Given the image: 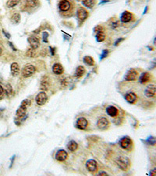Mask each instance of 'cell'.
Wrapping results in <instances>:
<instances>
[{"mask_svg":"<svg viewBox=\"0 0 156 176\" xmlns=\"http://www.w3.org/2000/svg\"><path fill=\"white\" fill-rule=\"evenodd\" d=\"M116 164L123 171H127L130 167V160L126 156H120L116 159Z\"/></svg>","mask_w":156,"mask_h":176,"instance_id":"obj_1","label":"cell"},{"mask_svg":"<svg viewBox=\"0 0 156 176\" xmlns=\"http://www.w3.org/2000/svg\"><path fill=\"white\" fill-rule=\"evenodd\" d=\"M31 104V101L27 99L24 100V101L21 103V106L18 108L16 112V115L17 117H23L24 116H25L26 112H27V109Z\"/></svg>","mask_w":156,"mask_h":176,"instance_id":"obj_2","label":"cell"},{"mask_svg":"<svg viewBox=\"0 0 156 176\" xmlns=\"http://www.w3.org/2000/svg\"><path fill=\"white\" fill-rule=\"evenodd\" d=\"M120 145L123 149H126V150H131L133 148V141L130 137H123L120 139Z\"/></svg>","mask_w":156,"mask_h":176,"instance_id":"obj_3","label":"cell"},{"mask_svg":"<svg viewBox=\"0 0 156 176\" xmlns=\"http://www.w3.org/2000/svg\"><path fill=\"white\" fill-rule=\"evenodd\" d=\"M35 71H36V68H35V66L31 65V64H27L24 67L22 71L23 77L25 78H29L35 73Z\"/></svg>","mask_w":156,"mask_h":176,"instance_id":"obj_4","label":"cell"},{"mask_svg":"<svg viewBox=\"0 0 156 176\" xmlns=\"http://www.w3.org/2000/svg\"><path fill=\"white\" fill-rule=\"evenodd\" d=\"M144 95L148 98H153L156 95V84H150L144 90Z\"/></svg>","mask_w":156,"mask_h":176,"instance_id":"obj_5","label":"cell"},{"mask_svg":"<svg viewBox=\"0 0 156 176\" xmlns=\"http://www.w3.org/2000/svg\"><path fill=\"white\" fill-rule=\"evenodd\" d=\"M48 100L47 94L45 92H41L37 95L35 100H36V103L38 106H43L45 103H46Z\"/></svg>","mask_w":156,"mask_h":176,"instance_id":"obj_6","label":"cell"},{"mask_svg":"<svg viewBox=\"0 0 156 176\" xmlns=\"http://www.w3.org/2000/svg\"><path fill=\"white\" fill-rule=\"evenodd\" d=\"M137 75H138V73L136 70L134 69H130V70L128 71L127 72L125 75V80L128 81H135L137 78Z\"/></svg>","mask_w":156,"mask_h":176,"instance_id":"obj_7","label":"cell"},{"mask_svg":"<svg viewBox=\"0 0 156 176\" xmlns=\"http://www.w3.org/2000/svg\"><path fill=\"white\" fill-rule=\"evenodd\" d=\"M77 16L78 20L81 22H83L84 21H85L88 17V12L83 7H80L77 11Z\"/></svg>","mask_w":156,"mask_h":176,"instance_id":"obj_8","label":"cell"},{"mask_svg":"<svg viewBox=\"0 0 156 176\" xmlns=\"http://www.w3.org/2000/svg\"><path fill=\"white\" fill-rule=\"evenodd\" d=\"M71 3L69 0H61L59 3V9L62 12H67L70 10Z\"/></svg>","mask_w":156,"mask_h":176,"instance_id":"obj_9","label":"cell"},{"mask_svg":"<svg viewBox=\"0 0 156 176\" xmlns=\"http://www.w3.org/2000/svg\"><path fill=\"white\" fill-rule=\"evenodd\" d=\"M76 125H77V129L84 130L88 125V122H87V120L86 119L85 117H80V118L77 119Z\"/></svg>","mask_w":156,"mask_h":176,"instance_id":"obj_10","label":"cell"},{"mask_svg":"<svg viewBox=\"0 0 156 176\" xmlns=\"http://www.w3.org/2000/svg\"><path fill=\"white\" fill-rule=\"evenodd\" d=\"M109 121H108V119L106 118V117H101L98 121V123H97V126H98V128L100 130H106V129H107L108 127H109Z\"/></svg>","mask_w":156,"mask_h":176,"instance_id":"obj_11","label":"cell"},{"mask_svg":"<svg viewBox=\"0 0 156 176\" xmlns=\"http://www.w3.org/2000/svg\"><path fill=\"white\" fill-rule=\"evenodd\" d=\"M86 168H87V171L90 172H95L98 169V166H97V162L93 159L87 160L86 163Z\"/></svg>","mask_w":156,"mask_h":176,"instance_id":"obj_12","label":"cell"},{"mask_svg":"<svg viewBox=\"0 0 156 176\" xmlns=\"http://www.w3.org/2000/svg\"><path fill=\"white\" fill-rule=\"evenodd\" d=\"M29 44H30L31 48L34 49H37L40 46V41L38 38L35 36H31L28 38Z\"/></svg>","mask_w":156,"mask_h":176,"instance_id":"obj_13","label":"cell"},{"mask_svg":"<svg viewBox=\"0 0 156 176\" xmlns=\"http://www.w3.org/2000/svg\"><path fill=\"white\" fill-rule=\"evenodd\" d=\"M68 154L66 153V151L63 150V149H60V150L57 151V153L55 154V159L58 161H64L67 159Z\"/></svg>","mask_w":156,"mask_h":176,"instance_id":"obj_14","label":"cell"},{"mask_svg":"<svg viewBox=\"0 0 156 176\" xmlns=\"http://www.w3.org/2000/svg\"><path fill=\"white\" fill-rule=\"evenodd\" d=\"M133 16L132 13L129 11H124L123 13L121 14V17H120V20L123 23H129L130 21H132Z\"/></svg>","mask_w":156,"mask_h":176,"instance_id":"obj_15","label":"cell"},{"mask_svg":"<svg viewBox=\"0 0 156 176\" xmlns=\"http://www.w3.org/2000/svg\"><path fill=\"white\" fill-rule=\"evenodd\" d=\"M151 74L148 73V72H143V73L140 75L139 82H140V84H145V83L148 82V81L151 80Z\"/></svg>","mask_w":156,"mask_h":176,"instance_id":"obj_16","label":"cell"},{"mask_svg":"<svg viewBox=\"0 0 156 176\" xmlns=\"http://www.w3.org/2000/svg\"><path fill=\"white\" fill-rule=\"evenodd\" d=\"M125 100L128 102L129 103L134 104L136 103L137 100V96L134 92H129L125 95Z\"/></svg>","mask_w":156,"mask_h":176,"instance_id":"obj_17","label":"cell"},{"mask_svg":"<svg viewBox=\"0 0 156 176\" xmlns=\"http://www.w3.org/2000/svg\"><path fill=\"white\" fill-rule=\"evenodd\" d=\"M106 113L108 114V115L112 117H115L118 115L119 110L116 107L113 106H108L107 109H106Z\"/></svg>","mask_w":156,"mask_h":176,"instance_id":"obj_18","label":"cell"},{"mask_svg":"<svg viewBox=\"0 0 156 176\" xmlns=\"http://www.w3.org/2000/svg\"><path fill=\"white\" fill-rule=\"evenodd\" d=\"M10 71L13 76H17L20 74V66L17 63L13 62L12 63L11 66H10Z\"/></svg>","mask_w":156,"mask_h":176,"instance_id":"obj_19","label":"cell"},{"mask_svg":"<svg viewBox=\"0 0 156 176\" xmlns=\"http://www.w3.org/2000/svg\"><path fill=\"white\" fill-rule=\"evenodd\" d=\"M64 71V69H63V66L60 64H55L52 66V72L55 75H62Z\"/></svg>","mask_w":156,"mask_h":176,"instance_id":"obj_20","label":"cell"},{"mask_svg":"<svg viewBox=\"0 0 156 176\" xmlns=\"http://www.w3.org/2000/svg\"><path fill=\"white\" fill-rule=\"evenodd\" d=\"M84 73H85V68L83 66H79V67H77V68L76 69L74 76L77 78H81L84 75Z\"/></svg>","mask_w":156,"mask_h":176,"instance_id":"obj_21","label":"cell"},{"mask_svg":"<svg viewBox=\"0 0 156 176\" xmlns=\"http://www.w3.org/2000/svg\"><path fill=\"white\" fill-rule=\"evenodd\" d=\"M49 87V81L48 78L44 77L41 81V88L40 89L42 90H47Z\"/></svg>","mask_w":156,"mask_h":176,"instance_id":"obj_22","label":"cell"},{"mask_svg":"<svg viewBox=\"0 0 156 176\" xmlns=\"http://www.w3.org/2000/svg\"><path fill=\"white\" fill-rule=\"evenodd\" d=\"M67 148L71 152H74V151L77 150V148H78V144H77L75 141H73V140H71V141H69V143H68Z\"/></svg>","mask_w":156,"mask_h":176,"instance_id":"obj_23","label":"cell"},{"mask_svg":"<svg viewBox=\"0 0 156 176\" xmlns=\"http://www.w3.org/2000/svg\"><path fill=\"white\" fill-rule=\"evenodd\" d=\"M82 4L87 8L92 9L95 7V0H82Z\"/></svg>","mask_w":156,"mask_h":176,"instance_id":"obj_24","label":"cell"},{"mask_svg":"<svg viewBox=\"0 0 156 176\" xmlns=\"http://www.w3.org/2000/svg\"><path fill=\"white\" fill-rule=\"evenodd\" d=\"M21 14H20L19 13H16L11 17V18H10V21H11V22L13 23V24H19L20 21H21Z\"/></svg>","mask_w":156,"mask_h":176,"instance_id":"obj_25","label":"cell"},{"mask_svg":"<svg viewBox=\"0 0 156 176\" xmlns=\"http://www.w3.org/2000/svg\"><path fill=\"white\" fill-rule=\"evenodd\" d=\"M39 3V1L38 0H26V4L28 7L31 8H34V7H36L37 6Z\"/></svg>","mask_w":156,"mask_h":176,"instance_id":"obj_26","label":"cell"},{"mask_svg":"<svg viewBox=\"0 0 156 176\" xmlns=\"http://www.w3.org/2000/svg\"><path fill=\"white\" fill-rule=\"evenodd\" d=\"M84 62L89 66H93L95 64V61L90 56H86L84 58Z\"/></svg>","mask_w":156,"mask_h":176,"instance_id":"obj_27","label":"cell"},{"mask_svg":"<svg viewBox=\"0 0 156 176\" xmlns=\"http://www.w3.org/2000/svg\"><path fill=\"white\" fill-rule=\"evenodd\" d=\"M145 143L149 146H155L156 145V137L149 136L145 140Z\"/></svg>","mask_w":156,"mask_h":176,"instance_id":"obj_28","label":"cell"},{"mask_svg":"<svg viewBox=\"0 0 156 176\" xmlns=\"http://www.w3.org/2000/svg\"><path fill=\"white\" fill-rule=\"evenodd\" d=\"M21 0H8L7 2V6L8 8H13V7H16L18 5Z\"/></svg>","mask_w":156,"mask_h":176,"instance_id":"obj_29","label":"cell"},{"mask_svg":"<svg viewBox=\"0 0 156 176\" xmlns=\"http://www.w3.org/2000/svg\"><path fill=\"white\" fill-rule=\"evenodd\" d=\"M105 39H106V35L104 34V32H98V33L96 34V40L98 42H103Z\"/></svg>","mask_w":156,"mask_h":176,"instance_id":"obj_30","label":"cell"},{"mask_svg":"<svg viewBox=\"0 0 156 176\" xmlns=\"http://www.w3.org/2000/svg\"><path fill=\"white\" fill-rule=\"evenodd\" d=\"M35 55H36V53H35V49H32V48H31L30 49H28L27 52V56H30V57H35Z\"/></svg>","mask_w":156,"mask_h":176,"instance_id":"obj_31","label":"cell"},{"mask_svg":"<svg viewBox=\"0 0 156 176\" xmlns=\"http://www.w3.org/2000/svg\"><path fill=\"white\" fill-rule=\"evenodd\" d=\"M109 51L108 50V49H105V50H103L102 53L101 54V57H100V59L102 60V59L106 58V57L108 56V55H109Z\"/></svg>","mask_w":156,"mask_h":176,"instance_id":"obj_32","label":"cell"},{"mask_svg":"<svg viewBox=\"0 0 156 176\" xmlns=\"http://www.w3.org/2000/svg\"><path fill=\"white\" fill-rule=\"evenodd\" d=\"M42 35H43V38H42L43 42H45V43H47L48 42V37H49V34H48L46 32H43Z\"/></svg>","mask_w":156,"mask_h":176,"instance_id":"obj_33","label":"cell"},{"mask_svg":"<svg viewBox=\"0 0 156 176\" xmlns=\"http://www.w3.org/2000/svg\"><path fill=\"white\" fill-rule=\"evenodd\" d=\"M6 91H7V95H10L12 93V87L10 85H7V88H6Z\"/></svg>","mask_w":156,"mask_h":176,"instance_id":"obj_34","label":"cell"},{"mask_svg":"<svg viewBox=\"0 0 156 176\" xmlns=\"http://www.w3.org/2000/svg\"><path fill=\"white\" fill-rule=\"evenodd\" d=\"M94 31H95V32H96V33H98V32H103V27H102V26L98 25V26H97V27H95Z\"/></svg>","mask_w":156,"mask_h":176,"instance_id":"obj_35","label":"cell"},{"mask_svg":"<svg viewBox=\"0 0 156 176\" xmlns=\"http://www.w3.org/2000/svg\"><path fill=\"white\" fill-rule=\"evenodd\" d=\"M149 175H151V176H156V168H153L152 170H151V171H150Z\"/></svg>","mask_w":156,"mask_h":176,"instance_id":"obj_36","label":"cell"},{"mask_svg":"<svg viewBox=\"0 0 156 176\" xmlns=\"http://www.w3.org/2000/svg\"><path fill=\"white\" fill-rule=\"evenodd\" d=\"M123 40H124V38H118V39L116 40V41L115 42V46H118L119 44H120L121 42H123Z\"/></svg>","mask_w":156,"mask_h":176,"instance_id":"obj_37","label":"cell"},{"mask_svg":"<svg viewBox=\"0 0 156 176\" xmlns=\"http://www.w3.org/2000/svg\"><path fill=\"white\" fill-rule=\"evenodd\" d=\"M4 93V89L2 88V86L0 85V96H2Z\"/></svg>","mask_w":156,"mask_h":176,"instance_id":"obj_38","label":"cell"},{"mask_svg":"<svg viewBox=\"0 0 156 176\" xmlns=\"http://www.w3.org/2000/svg\"><path fill=\"white\" fill-rule=\"evenodd\" d=\"M98 175H100V176H102V175L107 176L108 174L106 172H105V171H100V172L98 174Z\"/></svg>","mask_w":156,"mask_h":176,"instance_id":"obj_39","label":"cell"},{"mask_svg":"<svg viewBox=\"0 0 156 176\" xmlns=\"http://www.w3.org/2000/svg\"><path fill=\"white\" fill-rule=\"evenodd\" d=\"M2 32H3L4 35H5L6 36H7V38H10V34L7 33V32H6V31L2 30Z\"/></svg>","mask_w":156,"mask_h":176,"instance_id":"obj_40","label":"cell"},{"mask_svg":"<svg viewBox=\"0 0 156 176\" xmlns=\"http://www.w3.org/2000/svg\"><path fill=\"white\" fill-rule=\"evenodd\" d=\"M49 49H51V52H52V56H53V55H54V54H55V52H53V49H52V47H50V48H49Z\"/></svg>","mask_w":156,"mask_h":176,"instance_id":"obj_41","label":"cell"},{"mask_svg":"<svg viewBox=\"0 0 156 176\" xmlns=\"http://www.w3.org/2000/svg\"><path fill=\"white\" fill-rule=\"evenodd\" d=\"M148 10V7H145V10H144V13H144V14H145V13H146L147 10Z\"/></svg>","mask_w":156,"mask_h":176,"instance_id":"obj_42","label":"cell"},{"mask_svg":"<svg viewBox=\"0 0 156 176\" xmlns=\"http://www.w3.org/2000/svg\"><path fill=\"white\" fill-rule=\"evenodd\" d=\"M153 43H154V46H156V37H155V38H154V41H153Z\"/></svg>","mask_w":156,"mask_h":176,"instance_id":"obj_43","label":"cell"},{"mask_svg":"<svg viewBox=\"0 0 156 176\" xmlns=\"http://www.w3.org/2000/svg\"><path fill=\"white\" fill-rule=\"evenodd\" d=\"M148 49H151V51L153 50V48L151 47V46H148Z\"/></svg>","mask_w":156,"mask_h":176,"instance_id":"obj_44","label":"cell"},{"mask_svg":"<svg viewBox=\"0 0 156 176\" xmlns=\"http://www.w3.org/2000/svg\"><path fill=\"white\" fill-rule=\"evenodd\" d=\"M2 49L0 48V56H1V54H2Z\"/></svg>","mask_w":156,"mask_h":176,"instance_id":"obj_45","label":"cell"}]
</instances>
